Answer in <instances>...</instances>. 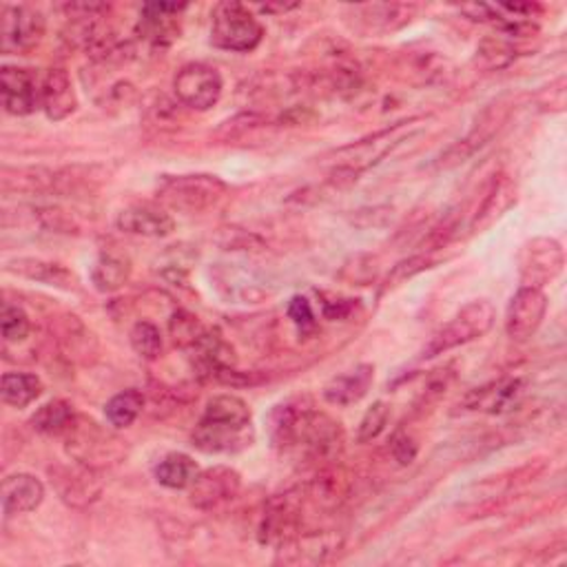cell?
Segmentation results:
<instances>
[{"label": "cell", "instance_id": "27", "mask_svg": "<svg viewBox=\"0 0 567 567\" xmlns=\"http://www.w3.org/2000/svg\"><path fill=\"white\" fill-rule=\"evenodd\" d=\"M144 408V396L140 390H125L118 392L116 396H111L104 406V417L109 421V426H113L116 430L129 428L142 413Z\"/></svg>", "mask_w": 567, "mask_h": 567}, {"label": "cell", "instance_id": "7", "mask_svg": "<svg viewBox=\"0 0 567 567\" xmlns=\"http://www.w3.org/2000/svg\"><path fill=\"white\" fill-rule=\"evenodd\" d=\"M174 89L185 106L196 111H209L219 102L224 83L215 67L204 63H191L178 72Z\"/></svg>", "mask_w": 567, "mask_h": 567}, {"label": "cell", "instance_id": "4", "mask_svg": "<svg viewBox=\"0 0 567 567\" xmlns=\"http://www.w3.org/2000/svg\"><path fill=\"white\" fill-rule=\"evenodd\" d=\"M211 18V42L217 49L249 53L264 38L262 23L242 3H219Z\"/></svg>", "mask_w": 567, "mask_h": 567}, {"label": "cell", "instance_id": "6", "mask_svg": "<svg viewBox=\"0 0 567 567\" xmlns=\"http://www.w3.org/2000/svg\"><path fill=\"white\" fill-rule=\"evenodd\" d=\"M565 266V253L558 240L554 238H534L530 240L519 255V270L524 287L543 289L545 284L554 281Z\"/></svg>", "mask_w": 567, "mask_h": 567}, {"label": "cell", "instance_id": "38", "mask_svg": "<svg viewBox=\"0 0 567 567\" xmlns=\"http://www.w3.org/2000/svg\"><path fill=\"white\" fill-rule=\"evenodd\" d=\"M547 89H550V111H563L565 109V78H558Z\"/></svg>", "mask_w": 567, "mask_h": 567}, {"label": "cell", "instance_id": "21", "mask_svg": "<svg viewBox=\"0 0 567 567\" xmlns=\"http://www.w3.org/2000/svg\"><path fill=\"white\" fill-rule=\"evenodd\" d=\"M8 270L32 279V281H40L47 284V287H55V289H63V291H72L76 287V275L65 268L63 264H55V262H45V260H36V257H18L8 262Z\"/></svg>", "mask_w": 567, "mask_h": 567}, {"label": "cell", "instance_id": "18", "mask_svg": "<svg viewBox=\"0 0 567 567\" xmlns=\"http://www.w3.org/2000/svg\"><path fill=\"white\" fill-rule=\"evenodd\" d=\"M375 381V368L370 364H360L353 370L332 377L324 386V400L332 406H353L362 402Z\"/></svg>", "mask_w": 567, "mask_h": 567}, {"label": "cell", "instance_id": "34", "mask_svg": "<svg viewBox=\"0 0 567 567\" xmlns=\"http://www.w3.org/2000/svg\"><path fill=\"white\" fill-rule=\"evenodd\" d=\"M430 264H432V262H430L428 255H415V257H408V260L400 262V264H396V266L390 270V275H388V279H386V289L400 287V284H404L406 279H411V277H415L417 273L430 268Z\"/></svg>", "mask_w": 567, "mask_h": 567}, {"label": "cell", "instance_id": "8", "mask_svg": "<svg viewBox=\"0 0 567 567\" xmlns=\"http://www.w3.org/2000/svg\"><path fill=\"white\" fill-rule=\"evenodd\" d=\"M547 313V298L541 289L521 287L515 298L509 300L505 313V332L515 342H528V339L541 328Z\"/></svg>", "mask_w": 567, "mask_h": 567}, {"label": "cell", "instance_id": "19", "mask_svg": "<svg viewBox=\"0 0 567 567\" xmlns=\"http://www.w3.org/2000/svg\"><path fill=\"white\" fill-rule=\"evenodd\" d=\"M42 499H45L42 481L27 472L8 477L3 481V492H0V503H3L5 517L27 515L42 503Z\"/></svg>", "mask_w": 567, "mask_h": 567}, {"label": "cell", "instance_id": "26", "mask_svg": "<svg viewBox=\"0 0 567 567\" xmlns=\"http://www.w3.org/2000/svg\"><path fill=\"white\" fill-rule=\"evenodd\" d=\"M40 392L42 381L32 373H8L3 375V383H0L3 402L12 408H27L38 400Z\"/></svg>", "mask_w": 567, "mask_h": 567}, {"label": "cell", "instance_id": "28", "mask_svg": "<svg viewBox=\"0 0 567 567\" xmlns=\"http://www.w3.org/2000/svg\"><path fill=\"white\" fill-rule=\"evenodd\" d=\"M63 475L55 477V483H59V492L67 503L80 505L87 501H93L100 492L98 483L91 479V472H76V470H61Z\"/></svg>", "mask_w": 567, "mask_h": 567}, {"label": "cell", "instance_id": "36", "mask_svg": "<svg viewBox=\"0 0 567 567\" xmlns=\"http://www.w3.org/2000/svg\"><path fill=\"white\" fill-rule=\"evenodd\" d=\"M289 317L298 324V328L302 330H311L315 328V313L313 306L308 304V300L304 298H293L289 304Z\"/></svg>", "mask_w": 567, "mask_h": 567}, {"label": "cell", "instance_id": "3", "mask_svg": "<svg viewBox=\"0 0 567 567\" xmlns=\"http://www.w3.org/2000/svg\"><path fill=\"white\" fill-rule=\"evenodd\" d=\"M494 319L496 313L488 300L470 302L430 337V342L424 349V360H432L452 349L475 342V339L483 337L492 328Z\"/></svg>", "mask_w": 567, "mask_h": 567}, {"label": "cell", "instance_id": "15", "mask_svg": "<svg viewBox=\"0 0 567 567\" xmlns=\"http://www.w3.org/2000/svg\"><path fill=\"white\" fill-rule=\"evenodd\" d=\"M118 231L138 238H166L176 229V219L151 204L127 206L116 217Z\"/></svg>", "mask_w": 567, "mask_h": 567}, {"label": "cell", "instance_id": "20", "mask_svg": "<svg viewBox=\"0 0 567 567\" xmlns=\"http://www.w3.org/2000/svg\"><path fill=\"white\" fill-rule=\"evenodd\" d=\"M193 351V360L200 373L209 377H222L226 370L236 366L234 349L224 342L217 332L202 330L196 342L189 346Z\"/></svg>", "mask_w": 567, "mask_h": 567}, {"label": "cell", "instance_id": "32", "mask_svg": "<svg viewBox=\"0 0 567 567\" xmlns=\"http://www.w3.org/2000/svg\"><path fill=\"white\" fill-rule=\"evenodd\" d=\"M388 419H390V406L386 402H375L366 415L362 417L360 421V428H357V441L360 443H370L375 441L383 428L388 426Z\"/></svg>", "mask_w": 567, "mask_h": 567}, {"label": "cell", "instance_id": "10", "mask_svg": "<svg viewBox=\"0 0 567 567\" xmlns=\"http://www.w3.org/2000/svg\"><path fill=\"white\" fill-rule=\"evenodd\" d=\"M526 383L524 379L517 377H505V379H496L490 381L481 388L470 390L464 396V411L470 413H486V415H501L513 411L524 396Z\"/></svg>", "mask_w": 567, "mask_h": 567}, {"label": "cell", "instance_id": "12", "mask_svg": "<svg viewBox=\"0 0 567 567\" xmlns=\"http://www.w3.org/2000/svg\"><path fill=\"white\" fill-rule=\"evenodd\" d=\"M240 488H242V479L236 470L226 466H215L198 475V479L189 488V496L196 507L211 509L236 499Z\"/></svg>", "mask_w": 567, "mask_h": 567}, {"label": "cell", "instance_id": "16", "mask_svg": "<svg viewBox=\"0 0 567 567\" xmlns=\"http://www.w3.org/2000/svg\"><path fill=\"white\" fill-rule=\"evenodd\" d=\"M187 5H172V3H149L142 8L140 14V23L136 27V34L155 45V47H166L172 45L178 34H180V25H178V16L180 12H185Z\"/></svg>", "mask_w": 567, "mask_h": 567}, {"label": "cell", "instance_id": "13", "mask_svg": "<svg viewBox=\"0 0 567 567\" xmlns=\"http://www.w3.org/2000/svg\"><path fill=\"white\" fill-rule=\"evenodd\" d=\"M0 93H3L5 111L12 116H29L40 106V83L23 67L5 65L0 72Z\"/></svg>", "mask_w": 567, "mask_h": 567}, {"label": "cell", "instance_id": "37", "mask_svg": "<svg viewBox=\"0 0 567 567\" xmlns=\"http://www.w3.org/2000/svg\"><path fill=\"white\" fill-rule=\"evenodd\" d=\"M392 455L402 466H408L417 457V443L408 434H396L392 441Z\"/></svg>", "mask_w": 567, "mask_h": 567}, {"label": "cell", "instance_id": "11", "mask_svg": "<svg viewBox=\"0 0 567 567\" xmlns=\"http://www.w3.org/2000/svg\"><path fill=\"white\" fill-rule=\"evenodd\" d=\"M65 437H67V452L76 462H80L85 466H89L93 462L109 464L111 459H116V455H111V450L116 448V443H121V441L106 434L98 424L83 419L80 415Z\"/></svg>", "mask_w": 567, "mask_h": 567}, {"label": "cell", "instance_id": "2", "mask_svg": "<svg viewBox=\"0 0 567 567\" xmlns=\"http://www.w3.org/2000/svg\"><path fill=\"white\" fill-rule=\"evenodd\" d=\"M193 445L209 455L234 452L251 443V411L236 394H217L206 404L193 434Z\"/></svg>", "mask_w": 567, "mask_h": 567}, {"label": "cell", "instance_id": "30", "mask_svg": "<svg viewBox=\"0 0 567 567\" xmlns=\"http://www.w3.org/2000/svg\"><path fill=\"white\" fill-rule=\"evenodd\" d=\"M517 59V49L509 40L503 38H486L477 49V61L486 70H503L513 65Z\"/></svg>", "mask_w": 567, "mask_h": 567}, {"label": "cell", "instance_id": "17", "mask_svg": "<svg viewBox=\"0 0 567 567\" xmlns=\"http://www.w3.org/2000/svg\"><path fill=\"white\" fill-rule=\"evenodd\" d=\"M400 127H392L386 131L375 134L368 140H360L342 151H337V168H344V172L360 176L364 168L377 164L394 144H400L402 140H394V134Z\"/></svg>", "mask_w": 567, "mask_h": 567}, {"label": "cell", "instance_id": "33", "mask_svg": "<svg viewBox=\"0 0 567 567\" xmlns=\"http://www.w3.org/2000/svg\"><path fill=\"white\" fill-rule=\"evenodd\" d=\"M0 326H3V337L8 342H23L29 335V317L23 308L5 304L3 306V319H0Z\"/></svg>", "mask_w": 567, "mask_h": 567}, {"label": "cell", "instance_id": "31", "mask_svg": "<svg viewBox=\"0 0 567 567\" xmlns=\"http://www.w3.org/2000/svg\"><path fill=\"white\" fill-rule=\"evenodd\" d=\"M131 349L144 360H158L162 353V332L151 322H138L129 332Z\"/></svg>", "mask_w": 567, "mask_h": 567}, {"label": "cell", "instance_id": "9", "mask_svg": "<svg viewBox=\"0 0 567 567\" xmlns=\"http://www.w3.org/2000/svg\"><path fill=\"white\" fill-rule=\"evenodd\" d=\"M45 34V18L38 10L25 5H5L3 8V47L5 53H18L34 49Z\"/></svg>", "mask_w": 567, "mask_h": 567}, {"label": "cell", "instance_id": "24", "mask_svg": "<svg viewBox=\"0 0 567 567\" xmlns=\"http://www.w3.org/2000/svg\"><path fill=\"white\" fill-rule=\"evenodd\" d=\"M76 419H78V415H76V411L70 402L51 400L36 411V415L32 417V426L40 434L61 437V434H67L72 430Z\"/></svg>", "mask_w": 567, "mask_h": 567}, {"label": "cell", "instance_id": "1", "mask_svg": "<svg viewBox=\"0 0 567 567\" xmlns=\"http://www.w3.org/2000/svg\"><path fill=\"white\" fill-rule=\"evenodd\" d=\"M273 441L284 452H295L304 462H330L342 448V428L328 415L304 408L298 402L277 408L273 419Z\"/></svg>", "mask_w": 567, "mask_h": 567}, {"label": "cell", "instance_id": "25", "mask_svg": "<svg viewBox=\"0 0 567 567\" xmlns=\"http://www.w3.org/2000/svg\"><path fill=\"white\" fill-rule=\"evenodd\" d=\"M129 275H131L129 260H125L121 255L104 253L93 264L91 281L100 293H113V291H118V289L125 287V284L129 281Z\"/></svg>", "mask_w": 567, "mask_h": 567}, {"label": "cell", "instance_id": "29", "mask_svg": "<svg viewBox=\"0 0 567 567\" xmlns=\"http://www.w3.org/2000/svg\"><path fill=\"white\" fill-rule=\"evenodd\" d=\"M492 136V125H477L464 140H459L457 144H452L437 162L439 168H452L462 162H466L468 158H472Z\"/></svg>", "mask_w": 567, "mask_h": 567}, {"label": "cell", "instance_id": "14", "mask_svg": "<svg viewBox=\"0 0 567 567\" xmlns=\"http://www.w3.org/2000/svg\"><path fill=\"white\" fill-rule=\"evenodd\" d=\"M78 106V98L72 78L65 70L53 67L40 80V109L53 123L70 118Z\"/></svg>", "mask_w": 567, "mask_h": 567}, {"label": "cell", "instance_id": "35", "mask_svg": "<svg viewBox=\"0 0 567 567\" xmlns=\"http://www.w3.org/2000/svg\"><path fill=\"white\" fill-rule=\"evenodd\" d=\"M200 332H202V328L198 326L196 317L189 313H176V317L172 319V335L176 339V344L191 346L200 337Z\"/></svg>", "mask_w": 567, "mask_h": 567}, {"label": "cell", "instance_id": "5", "mask_svg": "<svg viewBox=\"0 0 567 567\" xmlns=\"http://www.w3.org/2000/svg\"><path fill=\"white\" fill-rule=\"evenodd\" d=\"M226 191V185L217 176L193 174L166 178L160 187V198L164 204L185 213H202L213 206Z\"/></svg>", "mask_w": 567, "mask_h": 567}, {"label": "cell", "instance_id": "22", "mask_svg": "<svg viewBox=\"0 0 567 567\" xmlns=\"http://www.w3.org/2000/svg\"><path fill=\"white\" fill-rule=\"evenodd\" d=\"M517 200V189L505 176L494 180L481 202V206L475 213L472 219V231H483L488 226H492L509 206Z\"/></svg>", "mask_w": 567, "mask_h": 567}, {"label": "cell", "instance_id": "23", "mask_svg": "<svg viewBox=\"0 0 567 567\" xmlns=\"http://www.w3.org/2000/svg\"><path fill=\"white\" fill-rule=\"evenodd\" d=\"M198 475V464L189 455H185V452H172L155 468L158 483L168 490H189Z\"/></svg>", "mask_w": 567, "mask_h": 567}]
</instances>
